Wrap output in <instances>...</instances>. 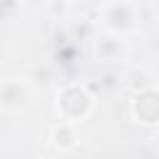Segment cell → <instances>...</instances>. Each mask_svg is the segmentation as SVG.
<instances>
[{"label": "cell", "instance_id": "6da1fadb", "mask_svg": "<svg viewBox=\"0 0 159 159\" xmlns=\"http://www.w3.org/2000/svg\"><path fill=\"white\" fill-rule=\"evenodd\" d=\"M94 109V94L87 84L82 82H70L65 84L57 97H55V112L60 119L65 122H72V124H80L89 117V112Z\"/></svg>", "mask_w": 159, "mask_h": 159}, {"label": "cell", "instance_id": "7a4b0ae2", "mask_svg": "<svg viewBox=\"0 0 159 159\" xmlns=\"http://www.w3.org/2000/svg\"><path fill=\"white\" fill-rule=\"evenodd\" d=\"M129 114L142 127H157L159 124V87H144L137 89L129 99Z\"/></svg>", "mask_w": 159, "mask_h": 159}, {"label": "cell", "instance_id": "3957f363", "mask_svg": "<svg viewBox=\"0 0 159 159\" xmlns=\"http://www.w3.org/2000/svg\"><path fill=\"white\" fill-rule=\"evenodd\" d=\"M99 15H102V25H104L112 35L124 37V35L134 32V27H137V12H134V7H132L129 2H124V0L107 2V5L99 10Z\"/></svg>", "mask_w": 159, "mask_h": 159}, {"label": "cell", "instance_id": "277c9868", "mask_svg": "<svg viewBox=\"0 0 159 159\" xmlns=\"http://www.w3.org/2000/svg\"><path fill=\"white\" fill-rule=\"evenodd\" d=\"M30 102V87L22 80L7 77L0 82V107L5 112H15L20 107H25Z\"/></svg>", "mask_w": 159, "mask_h": 159}, {"label": "cell", "instance_id": "5b68a950", "mask_svg": "<svg viewBox=\"0 0 159 159\" xmlns=\"http://www.w3.org/2000/svg\"><path fill=\"white\" fill-rule=\"evenodd\" d=\"M50 144L57 149V152H72L75 147H77V132H75V124L72 122H65V119H60L55 127H52V132H50Z\"/></svg>", "mask_w": 159, "mask_h": 159}, {"label": "cell", "instance_id": "8992f818", "mask_svg": "<svg viewBox=\"0 0 159 159\" xmlns=\"http://www.w3.org/2000/svg\"><path fill=\"white\" fill-rule=\"evenodd\" d=\"M122 52H124V45L119 40V35H104L94 42V55L99 60H119Z\"/></svg>", "mask_w": 159, "mask_h": 159}, {"label": "cell", "instance_id": "52a82bcc", "mask_svg": "<svg viewBox=\"0 0 159 159\" xmlns=\"http://www.w3.org/2000/svg\"><path fill=\"white\" fill-rule=\"evenodd\" d=\"M154 84V77L147 72V70H132L129 72V87L137 92V89H144V87H152Z\"/></svg>", "mask_w": 159, "mask_h": 159}, {"label": "cell", "instance_id": "ba28073f", "mask_svg": "<svg viewBox=\"0 0 159 159\" xmlns=\"http://www.w3.org/2000/svg\"><path fill=\"white\" fill-rule=\"evenodd\" d=\"M20 7H22V0H0V12H2L5 20L15 17L20 12Z\"/></svg>", "mask_w": 159, "mask_h": 159}, {"label": "cell", "instance_id": "9c48e42d", "mask_svg": "<svg viewBox=\"0 0 159 159\" xmlns=\"http://www.w3.org/2000/svg\"><path fill=\"white\" fill-rule=\"evenodd\" d=\"M50 10H52V15H60V17H62V15L67 12V2H65V0H52V2H50Z\"/></svg>", "mask_w": 159, "mask_h": 159}, {"label": "cell", "instance_id": "30bf717a", "mask_svg": "<svg viewBox=\"0 0 159 159\" xmlns=\"http://www.w3.org/2000/svg\"><path fill=\"white\" fill-rule=\"evenodd\" d=\"M157 139H159V134H157Z\"/></svg>", "mask_w": 159, "mask_h": 159}]
</instances>
